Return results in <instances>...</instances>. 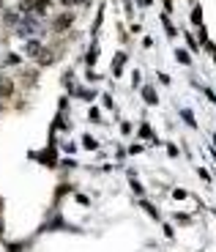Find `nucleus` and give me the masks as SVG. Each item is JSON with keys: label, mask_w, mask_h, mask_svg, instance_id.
Returning a JSON list of instances; mask_svg holds the SVG:
<instances>
[{"label": "nucleus", "mask_w": 216, "mask_h": 252, "mask_svg": "<svg viewBox=\"0 0 216 252\" xmlns=\"http://www.w3.org/2000/svg\"><path fill=\"white\" fill-rule=\"evenodd\" d=\"M69 25H71V14H63L55 20V30H63V28H69Z\"/></svg>", "instance_id": "nucleus-2"}, {"label": "nucleus", "mask_w": 216, "mask_h": 252, "mask_svg": "<svg viewBox=\"0 0 216 252\" xmlns=\"http://www.w3.org/2000/svg\"><path fill=\"white\" fill-rule=\"evenodd\" d=\"M214 61H216V49H214Z\"/></svg>", "instance_id": "nucleus-9"}, {"label": "nucleus", "mask_w": 216, "mask_h": 252, "mask_svg": "<svg viewBox=\"0 0 216 252\" xmlns=\"http://www.w3.org/2000/svg\"><path fill=\"white\" fill-rule=\"evenodd\" d=\"M142 96H145L148 105H156V102H159V99H156V91H154V88H142Z\"/></svg>", "instance_id": "nucleus-4"}, {"label": "nucleus", "mask_w": 216, "mask_h": 252, "mask_svg": "<svg viewBox=\"0 0 216 252\" xmlns=\"http://www.w3.org/2000/svg\"><path fill=\"white\" fill-rule=\"evenodd\" d=\"M22 6L28 8V11H36V14H41L49 8V0H22Z\"/></svg>", "instance_id": "nucleus-1"}, {"label": "nucleus", "mask_w": 216, "mask_h": 252, "mask_svg": "<svg viewBox=\"0 0 216 252\" xmlns=\"http://www.w3.org/2000/svg\"><path fill=\"white\" fill-rule=\"evenodd\" d=\"M74 3H88V0H74Z\"/></svg>", "instance_id": "nucleus-7"}, {"label": "nucleus", "mask_w": 216, "mask_h": 252, "mask_svg": "<svg viewBox=\"0 0 216 252\" xmlns=\"http://www.w3.org/2000/svg\"><path fill=\"white\" fill-rule=\"evenodd\" d=\"M82 143H85V148H96V140H93V137H85Z\"/></svg>", "instance_id": "nucleus-6"}, {"label": "nucleus", "mask_w": 216, "mask_h": 252, "mask_svg": "<svg viewBox=\"0 0 216 252\" xmlns=\"http://www.w3.org/2000/svg\"><path fill=\"white\" fill-rule=\"evenodd\" d=\"M0 233H3V222H0Z\"/></svg>", "instance_id": "nucleus-8"}, {"label": "nucleus", "mask_w": 216, "mask_h": 252, "mask_svg": "<svg viewBox=\"0 0 216 252\" xmlns=\"http://www.w3.org/2000/svg\"><path fill=\"white\" fill-rule=\"evenodd\" d=\"M25 52H28V55H33V58H39V52H41V44H39V42H28Z\"/></svg>", "instance_id": "nucleus-3"}, {"label": "nucleus", "mask_w": 216, "mask_h": 252, "mask_svg": "<svg viewBox=\"0 0 216 252\" xmlns=\"http://www.w3.org/2000/svg\"><path fill=\"white\" fill-rule=\"evenodd\" d=\"M11 93V83L6 77H0V96H8Z\"/></svg>", "instance_id": "nucleus-5"}]
</instances>
